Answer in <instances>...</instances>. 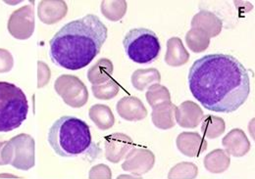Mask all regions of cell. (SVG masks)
Returning <instances> with one entry per match:
<instances>
[{
  "instance_id": "cell-1",
  "label": "cell",
  "mask_w": 255,
  "mask_h": 179,
  "mask_svg": "<svg viewBox=\"0 0 255 179\" xmlns=\"http://www.w3.org/2000/svg\"><path fill=\"white\" fill-rule=\"evenodd\" d=\"M189 87L193 97L205 109L233 113L248 100L251 79L248 70L235 57L208 54L192 64Z\"/></svg>"
},
{
  "instance_id": "cell-2",
  "label": "cell",
  "mask_w": 255,
  "mask_h": 179,
  "mask_svg": "<svg viewBox=\"0 0 255 179\" xmlns=\"http://www.w3.org/2000/svg\"><path fill=\"white\" fill-rule=\"evenodd\" d=\"M108 36V30L93 14L67 23L49 42L51 61L70 71L87 67L99 54Z\"/></svg>"
},
{
  "instance_id": "cell-3",
  "label": "cell",
  "mask_w": 255,
  "mask_h": 179,
  "mask_svg": "<svg viewBox=\"0 0 255 179\" xmlns=\"http://www.w3.org/2000/svg\"><path fill=\"white\" fill-rule=\"evenodd\" d=\"M47 140L53 151L60 157H77L92 146L90 126L82 119L64 116L49 128Z\"/></svg>"
},
{
  "instance_id": "cell-4",
  "label": "cell",
  "mask_w": 255,
  "mask_h": 179,
  "mask_svg": "<svg viewBox=\"0 0 255 179\" xmlns=\"http://www.w3.org/2000/svg\"><path fill=\"white\" fill-rule=\"evenodd\" d=\"M28 112L24 91L14 84L0 82V132H10L21 126Z\"/></svg>"
},
{
  "instance_id": "cell-5",
  "label": "cell",
  "mask_w": 255,
  "mask_h": 179,
  "mask_svg": "<svg viewBox=\"0 0 255 179\" xmlns=\"http://www.w3.org/2000/svg\"><path fill=\"white\" fill-rule=\"evenodd\" d=\"M123 45L128 57L136 64H150L158 58L161 46L153 30L132 29L124 37Z\"/></svg>"
},
{
  "instance_id": "cell-6",
  "label": "cell",
  "mask_w": 255,
  "mask_h": 179,
  "mask_svg": "<svg viewBox=\"0 0 255 179\" xmlns=\"http://www.w3.org/2000/svg\"><path fill=\"white\" fill-rule=\"evenodd\" d=\"M55 90L63 98L64 102L71 107H83L89 98L86 86L76 77L64 75L55 82Z\"/></svg>"
},
{
  "instance_id": "cell-7",
  "label": "cell",
  "mask_w": 255,
  "mask_h": 179,
  "mask_svg": "<svg viewBox=\"0 0 255 179\" xmlns=\"http://www.w3.org/2000/svg\"><path fill=\"white\" fill-rule=\"evenodd\" d=\"M154 164L155 156L150 150L133 147L128 153L122 169L134 177L142 178L152 170Z\"/></svg>"
},
{
  "instance_id": "cell-8",
  "label": "cell",
  "mask_w": 255,
  "mask_h": 179,
  "mask_svg": "<svg viewBox=\"0 0 255 179\" xmlns=\"http://www.w3.org/2000/svg\"><path fill=\"white\" fill-rule=\"evenodd\" d=\"M134 147L132 139L125 133L117 132L110 135L105 143L106 158L113 164L126 158L128 153Z\"/></svg>"
},
{
  "instance_id": "cell-9",
  "label": "cell",
  "mask_w": 255,
  "mask_h": 179,
  "mask_svg": "<svg viewBox=\"0 0 255 179\" xmlns=\"http://www.w3.org/2000/svg\"><path fill=\"white\" fill-rule=\"evenodd\" d=\"M178 150L190 158H198L208 147L207 141L197 132L185 131L178 135L176 140Z\"/></svg>"
},
{
  "instance_id": "cell-10",
  "label": "cell",
  "mask_w": 255,
  "mask_h": 179,
  "mask_svg": "<svg viewBox=\"0 0 255 179\" xmlns=\"http://www.w3.org/2000/svg\"><path fill=\"white\" fill-rule=\"evenodd\" d=\"M204 114L199 105L192 101H185L176 106L175 120L184 128H195L201 123Z\"/></svg>"
},
{
  "instance_id": "cell-11",
  "label": "cell",
  "mask_w": 255,
  "mask_h": 179,
  "mask_svg": "<svg viewBox=\"0 0 255 179\" xmlns=\"http://www.w3.org/2000/svg\"><path fill=\"white\" fill-rule=\"evenodd\" d=\"M225 151L235 158H242L246 156L251 150V142L241 128H234L228 132L222 140Z\"/></svg>"
},
{
  "instance_id": "cell-12",
  "label": "cell",
  "mask_w": 255,
  "mask_h": 179,
  "mask_svg": "<svg viewBox=\"0 0 255 179\" xmlns=\"http://www.w3.org/2000/svg\"><path fill=\"white\" fill-rule=\"evenodd\" d=\"M191 29L205 32L210 38L218 36L223 29V21L208 10H200L191 20Z\"/></svg>"
},
{
  "instance_id": "cell-13",
  "label": "cell",
  "mask_w": 255,
  "mask_h": 179,
  "mask_svg": "<svg viewBox=\"0 0 255 179\" xmlns=\"http://www.w3.org/2000/svg\"><path fill=\"white\" fill-rule=\"evenodd\" d=\"M118 115L128 121H139L147 117V110L140 99L134 96H126L117 103Z\"/></svg>"
},
{
  "instance_id": "cell-14",
  "label": "cell",
  "mask_w": 255,
  "mask_h": 179,
  "mask_svg": "<svg viewBox=\"0 0 255 179\" xmlns=\"http://www.w3.org/2000/svg\"><path fill=\"white\" fill-rule=\"evenodd\" d=\"M165 63L171 67H181L186 65L190 60V54L179 37H171L167 41V51L165 54Z\"/></svg>"
},
{
  "instance_id": "cell-15",
  "label": "cell",
  "mask_w": 255,
  "mask_h": 179,
  "mask_svg": "<svg viewBox=\"0 0 255 179\" xmlns=\"http://www.w3.org/2000/svg\"><path fill=\"white\" fill-rule=\"evenodd\" d=\"M67 13V6L63 1H43L38 7L40 20L48 25L60 21Z\"/></svg>"
},
{
  "instance_id": "cell-16",
  "label": "cell",
  "mask_w": 255,
  "mask_h": 179,
  "mask_svg": "<svg viewBox=\"0 0 255 179\" xmlns=\"http://www.w3.org/2000/svg\"><path fill=\"white\" fill-rule=\"evenodd\" d=\"M203 165L207 172L220 175L230 168L231 157L224 149L213 150L204 157Z\"/></svg>"
},
{
  "instance_id": "cell-17",
  "label": "cell",
  "mask_w": 255,
  "mask_h": 179,
  "mask_svg": "<svg viewBox=\"0 0 255 179\" xmlns=\"http://www.w3.org/2000/svg\"><path fill=\"white\" fill-rule=\"evenodd\" d=\"M130 82L135 90L143 91L155 84H160L161 75L155 68L138 69L132 73Z\"/></svg>"
},
{
  "instance_id": "cell-18",
  "label": "cell",
  "mask_w": 255,
  "mask_h": 179,
  "mask_svg": "<svg viewBox=\"0 0 255 179\" xmlns=\"http://www.w3.org/2000/svg\"><path fill=\"white\" fill-rule=\"evenodd\" d=\"M175 110L176 105H174L172 102L153 109L151 113V119L154 126L162 130L173 128L176 125Z\"/></svg>"
},
{
  "instance_id": "cell-19",
  "label": "cell",
  "mask_w": 255,
  "mask_h": 179,
  "mask_svg": "<svg viewBox=\"0 0 255 179\" xmlns=\"http://www.w3.org/2000/svg\"><path fill=\"white\" fill-rule=\"evenodd\" d=\"M113 74V64L110 60L100 59L89 71V81L95 85L108 82Z\"/></svg>"
},
{
  "instance_id": "cell-20",
  "label": "cell",
  "mask_w": 255,
  "mask_h": 179,
  "mask_svg": "<svg viewBox=\"0 0 255 179\" xmlns=\"http://www.w3.org/2000/svg\"><path fill=\"white\" fill-rule=\"evenodd\" d=\"M90 117L96 125L103 130L109 129L114 125L115 118L108 106L95 105L90 110Z\"/></svg>"
},
{
  "instance_id": "cell-21",
  "label": "cell",
  "mask_w": 255,
  "mask_h": 179,
  "mask_svg": "<svg viewBox=\"0 0 255 179\" xmlns=\"http://www.w3.org/2000/svg\"><path fill=\"white\" fill-rule=\"evenodd\" d=\"M201 122V132L207 139H216L225 132L226 124L224 119L220 117L207 115Z\"/></svg>"
},
{
  "instance_id": "cell-22",
  "label": "cell",
  "mask_w": 255,
  "mask_h": 179,
  "mask_svg": "<svg viewBox=\"0 0 255 179\" xmlns=\"http://www.w3.org/2000/svg\"><path fill=\"white\" fill-rule=\"evenodd\" d=\"M145 98L152 110L171 103L170 91L160 84H155L148 88L145 93Z\"/></svg>"
},
{
  "instance_id": "cell-23",
  "label": "cell",
  "mask_w": 255,
  "mask_h": 179,
  "mask_svg": "<svg viewBox=\"0 0 255 179\" xmlns=\"http://www.w3.org/2000/svg\"><path fill=\"white\" fill-rule=\"evenodd\" d=\"M186 43L192 52L202 53L208 48L210 37L201 30L191 29L186 34Z\"/></svg>"
},
{
  "instance_id": "cell-24",
  "label": "cell",
  "mask_w": 255,
  "mask_h": 179,
  "mask_svg": "<svg viewBox=\"0 0 255 179\" xmlns=\"http://www.w3.org/2000/svg\"><path fill=\"white\" fill-rule=\"evenodd\" d=\"M128 4L124 0L103 1L101 3L102 14L110 21L117 22L124 18L127 13Z\"/></svg>"
},
{
  "instance_id": "cell-25",
  "label": "cell",
  "mask_w": 255,
  "mask_h": 179,
  "mask_svg": "<svg viewBox=\"0 0 255 179\" xmlns=\"http://www.w3.org/2000/svg\"><path fill=\"white\" fill-rule=\"evenodd\" d=\"M198 176V168L191 162H181L174 166L169 174L168 179H195Z\"/></svg>"
},
{
  "instance_id": "cell-26",
  "label": "cell",
  "mask_w": 255,
  "mask_h": 179,
  "mask_svg": "<svg viewBox=\"0 0 255 179\" xmlns=\"http://www.w3.org/2000/svg\"><path fill=\"white\" fill-rule=\"evenodd\" d=\"M93 91L96 98L102 100H110L118 95L120 87L115 80L110 79L106 84L102 86H94Z\"/></svg>"
},
{
  "instance_id": "cell-27",
  "label": "cell",
  "mask_w": 255,
  "mask_h": 179,
  "mask_svg": "<svg viewBox=\"0 0 255 179\" xmlns=\"http://www.w3.org/2000/svg\"><path fill=\"white\" fill-rule=\"evenodd\" d=\"M112 174L107 166L100 165L94 168L91 172V179H111Z\"/></svg>"
},
{
  "instance_id": "cell-28",
  "label": "cell",
  "mask_w": 255,
  "mask_h": 179,
  "mask_svg": "<svg viewBox=\"0 0 255 179\" xmlns=\"http://www.w3.org/2000/svg\"><path fill=\"white\" fill-rule=\"evenodd\" d=\"M142 179V178H138V177H134V176L130 175V176H121V177H119V179Z\"/></svg>"
}]
</instances>
